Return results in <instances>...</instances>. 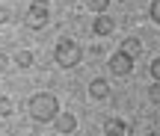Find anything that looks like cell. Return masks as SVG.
Instances as JSON below:
<instances>
[{
  "instance_id": "15",
  "label": "cell",
  "mask_w": 160,
  "mask_h": 136,
  "mask_svg": "<svg viewBox=\"0 0 160 136\" xmlns=\"http://www.w3.org/2000/svg\"><path fill=\"white\" fill-rule=\"evenodd\" d=\"M12 113V104H9V98H3L0 101V115H9Z\"/></svg>"
},
{
  "instance_id": "11",
  "label": "cell",
  "mask_w": 160,
  "mask_h": 136,
  "mask_svg": "<svg viewBox=\"0 0 160 136\" xmlns=\"http://www.w3.org/2000/svg\"><path fill=\"white\" fill-rule=\"evenodd\" d=\"M107 3L110 0H86V6H89L92 12H107Z\"/></svg>"
},
{
  "instance_id": "13",
  "label": "cell",
  "mask_w": 160,
  "mask_h": 136,
  "mask_svg": "<svg viewBox=\"0 0 160 136\" xmlns=\"http://www.w3.org/2000/svg\"><path fill=\"white\" fill-rule=\"evenodd\" d=\"M148 71H151V77H154V80H160V56L151 59V68H148Z\"/></svg>"
},
{
  "instance_id": "7",
  "label": "cell",
  "mask_w": 160,
  "mask_h": 136,
  "mask_svg": "<svg viewBox=\"0 0 160 136\" xmlns=\"http://www.w3.org/2000/svg\"><path fill=\"white\" fill-rule=\"evenodd\" d=\"M128 130H131V127H128L122 119H107L104 121V133L107 136H128Z\"/></svg>"
},
{
  "instance_id": "10",
  "label": "cell",
  "mask_w": 160,
  "mask_h": 136,
  "mask_svg": "<svg viewBox=\"0 0 160 136\" xmlns=\"http://www.w3.org/2000/svg\"><path fill=\"white\" fill-rule=\"evenodd\" d=\"M15 62L21 65V68H30V65H33V53H30V51H21V53L15 56Z\"/></svg>"
},
{
  "instance_id": "1",
  "label": "cell",
  "mask_w": 160,
  "mask_h": 136,
  "mask_svg": "<svg viewBox=\"0 0 160 136\" xmlns=\"http://www.w3.org/2000/svg\"><path fill=\"white\" fill-rule=\"evenodd\" d=\"M27 109H30V115H33V121H53L59 115V101L51 92H36V95L30 98Z\"/></svg>"
},
{
  "instance_id": "17",
  "label": "cell",
  "mask_w": 160,
  "mask_h": 136,
  "mask_svg": "<svg viewBox=\"0 0 160 136\" xmlns=\"http://www.w3.org/2000/svg\"><path fill=\"white\" fill-rule=\"evenodd\" d=\"M122 3H125V0H122Z\"/></svg>"
},
{
  "instance_id": "12",
  "label": "cell",
  "mask_w": 160,
  "mask_h": 136,
  "mask_svg": "<svg viewBox=\"0 0 160 136\" xmlns=\"http://www.w3.org/2000/svg\"><path fill=\"white\" fill-rule=\"evenodd\" d=\"M151 21L160 27V0H154V3H151Z\"/></svg>"
},
{
  "instance_id": "5",
  "label": "cell",
  "mask_w": 160,
  "mask_h": 136,
  "mask_svg": "<svg viewBox=\"0 0 160 136\" xmlns=\"http://www.w3.org/2000/svg\"><path fill=\"white\" fill-rule=\"evenodd\" d=\"M113 30H116V21L110 15H98L95 24H92V33H95V36H110Z\"/></svg>"
},
{
  "instance_id": "16",
  "label": "cell",
  "mask_w": 160,
  "mask_h": 136,
  "mask_svg": "<svg viewBox=\"0 0 160 136\" xmlns=\"http://www.w3.org/2000/svg\"><path fill=\"white\" fill-rule=\"evenodd\" d=\"M145 136H160V133H157V130H151V133H145Z\"/></svg>"
},
{
  "instance_id": "8",
  "label": "cell",
  "mask_w": 160,
  "mask_h": 136,
  "mask_svg": "<svg viewBox=\"0 0 160 136\" xmlns=\"http://www.w3.org/2000/svg\"><path fill=\"white\" fill-rule=\"evenodd\" d=\"M89 95H92V98H98V101H101V98H107V95H110V86H107V80L95 77V80L89 83Z\"/></svg>"
},
{
  "instance_id": "4",
  "label": "cell",
  "mask_w": 160,
  "mask_h": 136,
  "mask_svg": "<svg viewBox=\"0 0 160 136\" xmlns=\"http://www.w3.org/2000/svg\"><path fill=\"white\" fill-rule=\"evenodd\" d=\"M110 71L119 74V77H128V74L133 71V56H131V53H125V51L113 53V56H110Z\"/></svg>"
},
{
  "instance_id": "9",
  "label": "cell",
  "mask_w": 160,
  "mask_h": 136,
  "mask_svg": "<svg viewBox=\"0 0 160 136\" xmlns=\"http://www.w3.org/2000/svg\"><path fill=\"white\" fill-rule=\"evenodd\" d=\"M122 51L131 53V56H139V51H142V45H139V39H133V36H128L125 41H122Z\"/></svg>"
},
{
  "instance_id": "3",
  "label": "cell",
  "mask_w": 160,
  "mask_h": 136,
  "mask_svg": "<svg viewBox=\"0 0 160 136\" xmlns=\"http://www.w3.org/2000/svg\"><path fill=\"white\" fill-rule=\"evenodd\" d=\"M45 24H48V3H45V0L30 3V9H27V27L39 30V27H45Z\"/></svg>"
},
{
  "instance_id": "14",
  "label": "cell",
  "mask_w": 160,
  "mask_h": 136,
  "mask_svg": "<svg viewBox=\"0 0 160 136\" xmlns=\"http://www.w3.org/2000/svg\"><path fill=\"white\" fill-rule=\"evenodd\" d=\"M148 98H151L154 104H160V83H154V86L148 89Z\"/></svg>"
},
{
  "instance_id": "6",
  "label": "cell",
  "mask_w": 160,
  "mask_h": 136,
  "mask_svg": "<svg viewBox=\"0 0 160 136\" xmlns=\"http://www.w3.org/2000/svg\"><path fill=\"white\" fill-rule=\"evenodd\" d=\"M53 127H57V133H71L77 127V119L71 113H59L57 119H53Z\"/></svg>"
},
{
  "instance_id": "2",
  "label": "cell",
  "mask_w": 160,
  "mask_h": 136,
  "mask_svg": "<svg viewBox=\"0 0 160 136\" xmlns=\"http://www.w3.org/2000/svg\"><path fill=\"white\" fill-rule=\"evenodd\" d=\"M53 56H57L59 68H74V65H80V59H83V47H80L77 41H71V39H62L57 45V51H53Z\"/></svg>"
}]
</instances>
